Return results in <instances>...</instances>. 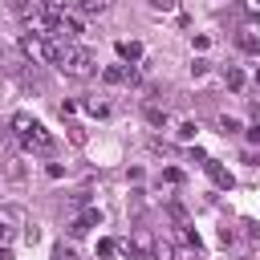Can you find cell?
<instances>
[{
	"instance_id": "44dd1931",
	"label": "cell",
	"mask_w": 260,
	"mask_h": 260,
	"mask_svg": "<svg viewBox=\"0 0 260 260\" xmlns=\"http://www.w3.org/2000/svg\"><path fill=\"white\" fill-rule=\"evenodd\" d=\"M179 138L191 142V138H195V122H183V126H179Z\"/></svg>"
},
{
	"instance_id": "9c48e42d",
	"label": "cell",
	"mask_w": 260,
	"mask_h": 260,
	"mask_svg": "<svg viewBox=\"0 0 260 260\" xmlns=\"http://www.w3.org/2000/svg\"><path fill=\"white\" fill-rule=\"evenodd\" d=\"M102 77H106L110 85H122V81H134V69H126V65H110Z\"/></svg>"
},
{
	"instance_id": "3957f363",
	"label": "cell",
	"mask_w": 260,
	"mask_h": 260,
	"mask_svg": "<svg viewBox=\"0 0 260 260\" xmlns=\"http://www.w3.org/2000/svg\"><path fill=\"white\" fill-rule=\"evenodd\" d=\"M61 37H32V32H20V53L28 61H41V65H57L61 57Z\"/></svg>"
},
{
	"instance_id": "8fae6325",
	"label": "cell",
	"mask_w": 260,
	"mask_h": 260,
	"mask_svg": "<svg viewBox=\"0 0 260 260\" xmlns=\"http://www.w3.org/2000/svg\"><path fill=\"white\" fill-rule=\"evenodd\" d=\"M110 8V0H77V12H85V16H102Z\"/></svg>"
},
{
	"instance_id": "cb8c5ba5",
	"label": "cell",
	"mask_w": 260,
	"mask_h": 260,
	"mask_svg": "<svg viewBox=\"0 0 260 260\" xmlns=\"http://www.w3.org/2000/svg\"><path fill=\"white\" fill-rule=\"evenodd\" d=\"M0 260H12V256H8V244H0Z\"/></svg>"
},
{
	"instance_id": "603a6c76",
	"label": "cell",
	"mask_w": 260,
	"mask_h": 260,
	"mask_svg": "<svg viewBox=\"0 0 260 260\" xmlns=\"http://www.w3.org/2000/svg\"><path fill=\"white\" fill-rule=\"evenodd\" d=\"M248 138H252V142H260V110H256V122H252V130H248Z\"/></svg>"
},
{
	"instance_id": "d6986e66",
	"label": "cell",
	"mask_w": 260,
	"mask_h": 260,
	"mask_svg": "<svg viewBox=\"0 0 260 260\" xmlns=\"http://www.w3.org/2000/svg\"><path fill=\"white\" fill-rule=\"evenodd\" d=\"M4 4H8V8H12V12H28V8H32V4H37V0H4Z\"/></svg>"
},
{
	"instance_id": "52a82bcc",
	"label": "cell",
	"mask_w": 260,
	"mask_h": 260,
	"mask_svg": "<svg viewBox=\"0 0 260 260\" xmlns=\"http://www.w3.org/2000/svg\"><path fill=\"white\" fill-rule=\"evenodd\" d=\"M57 37H61V41H77V37H81V24L65 12V16H57Z\"/></svg>"
},
{
	"instance_id": "7c38bea8",
	"label": "cell",
	"mask_w": 260,
	"mask_h": 260,
	"mask_svg": "<svg viewBox=\"0 0 260 260\" xmlns=\"http://www.w3.org/2000/svg\"><path fill=\"white\" fill-rule=\"evenodd\" d=\"M49 16H65V8H69V0H37Z\"/></svg>"
},
{
	"instance_id": "8992f818",
	"label": "cell",
	"mask_w": 260,
	"mask_h": 260,
	"mask_svg": "<svg viewBox=\"0 0 260 260\" xmlns=\"http://www.w3.org/2000/svg\"><path fill=\"white\" fill-rule=\"evenodd\" d=\"M203 167H207V175H211V183L215 187H232L236 179H232V171L223 167V162H215V158H203Z\"/></svg>"
},
{
	"instance_id": "7402d4cb",
	"label": "cell",
	"mask_w": 260,
	"mask_h": 260,
	"mask_svg": "<svg viewBox=\"0 0 260 260\" xmlns=\"http://www.w3.org/2000/svg\"><path fill=\"white\" fill-rule=\"evenodd\" d=\"M219 130H223V134H232V130H240V122H236V118H219Z\"/></svg>"
},
{
	"instance_id": "5bb4252c",
	"label": "cell",
	"mask_w": 260,
	"mask_h": 260,
	"mask_svg": "<svg viewBox=\"0 0 260 260\" xmlns=\"http://www.w3.org/2000/svg\"><path fill=\"white\" fill-rule=\"evenodd\" d=\"M150 4V12H175L179 8V0H146Z\"/></svg>"
},
{
	"instance_id": "277c9868",
	"label": "cell",
	"mask_w": 260,
	"mask_h": 260,
	"mask_svg": "<svg viewBox=\"0 0 260 260\" xmlns=\"http://www.w3.org/2000/svg\"><path fill=\"white\" fill-rule=\"evenodd\" d=\"M16 228H24V211L20 207H0V244H12Z\"/></svg>"
},
{
	"instance_id": "4fadbf2b",
	"label": "cell",
	"mask_w": 260,
	"mask_h": 260,
	"mask_svg": "<svg viewBox=\"0 0 260 260\" xmlns=\"http://www.w3.org/2000/svg\"><path fill=\"white\" fill-rule=\"evenodd\" d=\"M179 240H183V244H187V248H195V252H199V248H203V244H199V236H195V232H191V228H187V223H183V228H179Z\"/></svg>"
},
{
	"instance_id": "ffe728a7",
	"label": "cell",
	"mask_w": 260,
	"mask_h": 260,
	"mask_svg": "<svg viewBox=\"0 0 260 260\" xmlns=\"http://www.w3.org/2000/svg\"><path fill=\"white\" fill-rule=\"evenodd\" d=\"M228 85L240 89V85H244V73H240V69H228Z\"/></svg>"
},
{
	"instance_id": "9a60e30c",
	"label": "cell",
	"mask_w": 260,
	"mask_h": 260,
	"mask_svg": "<svg viewBox=\"0 0 260 260\" xmlns=\"http://www.w3.org/2000/svg\"><path fill=\"white\" fill-rule=\"evenodd\" d=\"M146 122L162 126V122H167V110H158V106H146Z\"/></svg>"
},
{
	"instance_id": "ba28073f",
	"label": "cell",
	"mask_w": 260,
	"mask_h": 260,
	"mask_svg": "<svg viewBox=\"0 0 260 260\" xmlns=\"http://www.w3.org/2000/svg\"><path fill=\"white\" fill-rule=\"evenodd\" d=\"M118 57H122L126 65H134V61H142V45H138V41H122V45H118Z\"/></svg>"
},
{
	"instance_id": "e0dca14e",
	"label": "cell",
	"mask_w": 260,
	"mask_h": 260,
	"mask_svg": "<svg viewBox=\"0 0 260 260\" xmlns=\"http://www.w3.org/2000/svg\"><path fill=\"white\" fill-rule=\"evenodd\" d=\"M53 260H77V252L65 248V244H57V248H53Z\"/></svg>"
},
{
	"instance_id": "2e32d148",
	"label": "cell",
	"mask_w": 260,
	"mask_h": 260,
	"mask_svg": "<svg viewBox=\"0 0 260 260\" xmlns=\"http://www.w3.org/2000/svg\"><path fill=\"white\" fill-rule=\"evenodd\" d=\"M240 49H244V53H260V41H256V37H248V32H244V37H240Z\"/></svg>"
},
{
	"instance_id": "6da1fadb",
	"label": "cell",
	"mask_w": 260,
	"mask_h": 260,
	"mask_svg": "<svg viewBox=\"0 0 260 260\" xmlns=\"http://www.w3.org/2000/svg\"><path fill=\"white\" fill-rule=\"evenodd\" d=\"M12 134H16V142L24 146V150H32V154H53L57 150V138L45 130V122H37L32 114H12Z\"/></svg>"
},
{
	"instance_id": "7a4b0ae2",
	"label": "cell",
	"mask_w": 260,
	"mask_h": 260,
	"mask_svg": "<svg viewBox=\"0 0 260 260\" xmlns=\"http://www.w3.org/2000/svg\"><path fill=\"white\" fill-rule=\"evenodd\" d=\"M57 69H61L65 77H77V81H85V77H93V73H98V57H93L85 45H77V41H65V45H61V57H57Z\"/></svg>"
},
{
	"instance_id": "30bf717a",
	"label": "cell",
	"mask_w": 260,
	"mask_h": 260,
	"mask_svg": "<svg viewBox=\"0 0 260 260\" xmlns=\"http://www.w3.org/2000/svg\"><path fill=\"white\" fill-rule=\"evenodd\" d=\"M150 260H175V244H171V240H154Z\"/></svg>"
},
{
	"instance_id": "ac0fdd59",
	"label": "cell",
	"mask_w": 260,
	"mask_h": 260,
	"mask_svg": "<svg viewBox=\"0 0 260 260\" xmlns=\"http://www.w3.org/2000/svg\"><path fill=\"white\" fill-rule=\"evenodd\" d=\"M114 248H118L114 240H102V244H98V256H102V260H110V256H114Z\"/></svg>"
},
{
	"instance_id": "5b68a950",
	"label": "cell",
	"mask_w": 260,
	"mask_h": 260,
	"mask_svg": "<svg viewBox=\"0 0 260 260\" xmlns=\"http://www.w3.org/2000/svg\"><path fill=\"white\" fill-rule=\"evenodd\" d=\"M98 219H102V211H98V207H85V211L69 223V236H85L89 228H98Z\"/></svg>"
}]
</instances>
